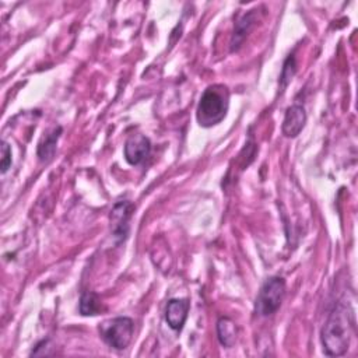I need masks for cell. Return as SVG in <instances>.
<instances>
[{
  "mask_svg": "<svg viewBox=\"0 0 358 358\" xmlns=\"http://www.w3.org/2000/svg\"><path fill=\"white\" fill-rule=\"evenodd\" d=\"M134 211V206L129 200L117 201L110 210V228L112 235L117 242H122L127 238L129 234V221Z\"/></svg>",
  "mask_w": 358,
  "mask_h": 358,
  "instance_id": "5b68a950",
  "label": "cell"
},
{
  "mask_svg": "<svg viewBox=\"0 0 358 358\" xmlns=\"http://www.w3.org/2000/svg\"><path fill=\"white\" fill-rule=\"evenodd\" d=\"M229 105V91L222 84L207 87L199 101L196 119L200 126L211 127L224 120Z\"/></svg>",
  "mask_w": 358,
  "mask_h": 358,
  "instance_id": "7a4b0ae2",
  "label": "cell"
},
{
  "mask_svg": "<svg viewBox=\"0 0 358 358\" xmlns=\"http://www.w3.org/2000/svg\"><path fill=\"white\" fill-rule=\"evenodd\" d=\"M256 10H250L249 13H246L245 15L241 17V20L235 24V29H234V35H232V41H231V50H236L242 41L245 39V36L248 35V32L252 29L255 21H256Z\"/></svg>",
  "mask_w": 358,
  "mask_h": 358,
  "instance_id": "9c48e42d",
  "label": "cell"
},
{
  "mask_svg": "<svg viewBox=\"0 0 358 358\" xmlns=\"http://www.w3.org/2000/svg\"><path fill=\"white\" fill-rule=\"evenodd\" d=\"M134 333V322L127 316H117L102 322L99 334L102 340L115 350H124L129 347Z\"/></svg>",
  "mask_w": 358,
  "mask_h": 358,
  "instance_id": "3957f363",
  "label": "cell"
},
{
  "mask_svg": "<svg viewBox=\"0 0 358 358\" xmlns=\"http://www.w3.org/2000/svg\"><path fill=\"white\" fill-rule=\"evenodd\" d=\"M101 310V301L94 292H84L80 298V313L84 316L98 315Z\"/></svg>",
  "mask_w": 358,
  "mask_h": 358,
  "instance_id": "7c38bea8",
  "label": "cell"
},
{
  "mask_svg": "<svg viewBox=\"0 0 358 358\" xmlns=\"http://www.w3.org/2000/svg\"><path fill=\"white\" fill-rule=\"evenodd\" d=\"M151 152V141L144 134H133L130 136L123 148L124 159L130 165L141 164Z\"/></svg>",
  "mask_w": 358,
  "mask_h": 358,
  "instance_id": "8992f818",
  "label": "cell"
},
{
  "mask_svg": "<svg viewBox=\"0 0 358 358\" xmlns=\"http://www.w3.org/2000/svg\"><path fill=\"white\" fill-rule=\"evenodd\" d=\"M285 295V281L278 275H273L264 281L256 298L255 310L260 316H270L277 312Z\"/></svg>",
  "mask_w": 358,
  "mask_h": 358,
  "instance_id": "277c9868",
  "label": "cell"
},
{
  "mask_svg": "<svg viewBox=\"0 0 358 358\" xmlns=\"http://www.w3.org/2000/svg\"><path fill=\"white\" fill-rule=\"evenodd\" d=\"M295 71H296L295 57H294V55H289V56L287 57V60L284 62V66H282V70H281V76H280L281 91H284V88L289 84V81L292 80Z\"/></svg>",
  "mask_w": 358,
  "mask_h": 358,
  "instance_id": "4fadbf2b",
  "label": "cell"
},
{
  "mask_svg": "<svg viewBox=\"0 0 358 358\" xmlns=\"http://www.w3.org/2000/svg\"><path fill=\"white\" fill-rule=\"evenodd\" d=\"M352 308L345 301H338L330 312L322 329L323 351L329 357H340L347 352L354 333Z\"/></svg>",
  "mask_w": 358,
  "mask_h": 358,
  "instance_id": "6da1fadb",
  "label": "cell"
},
{
  "mask_svg": "<svg viewBox=\"0 0 358 358\" xmlns=\"http://www.w3.org/2000/svg\"><path fill=\"white\" fill-rule=\"evenodd\" d=\"M306 123V112L302 105H291L285 110V116L281 124L282 134L288 138L296 137Z\"/></svg>",
  "mask_w": 358,
  "mask_h": 358,
  "instance_id": "52a82bcc",
  "label": "cell"
},
{
  "mask_svg": "<svg viewBox=\"0 0 358 358\" xmlns=\"http://www.w3.org/2000/svg\"><path fill=\"white\" fill-rule=\"evenodd\" d=\"M236 326L229 317H220L217 322V336L221 345L229 348L236 341Z\"/></svg>",
  "mask_w": 358,
  "mask_h": 358,
  "instance_id": "8fae6325",
  "label": "cell"
},
{
  "mask_svg": "<svg viewBox=\"0 0 358 358\" xmlns=\"http://www.w3.org/2000/svg\"><path fill=\"white\" fill-rule=\"evenodd\" d=\"M13 158H11V147L8 145L7 141H1V161H0V168L1 173H6L8 168L11 166Z\"/></svg>",
  "mask_w": 358,
  "mask_h": 358,
  "instance_id": "5bb4252c",
  "label": "cell"
},
{
  "mask_svg": "<svg viewBox=\"0 0 358 358\" xmlns=\"http://www.w3.org/2000/svg\"><path fill=\"white\" fill-rule=\"evenodd\" d=\"M189 308H190V305H189L187 299H179V298L169 299L166 303V309H165V320H166L168 326L176 331L182 330V327L187 319Z\"/></svg>",
  "mask_w": 358,
  "mask_h": 358,
  "instance_id": "ba28073f",
  "label": "cell"
},
{
  "mask_svg": "<svg viewBox=\"0 0 358 358\" xmlns=\"http://www.w3.org/2000/svg\"><path fill=\"white\" fill-rule=\"evenodd\" d=\"M60 133H62V127H56L52 130V133L46 134L42 141L39 143L38 145V158L39 161L42 162H48L50 161L53 157H55V152H56V144H57V140L60 137Z\"/></svg>",
  "mask_w": 358,
  "mask_h": 358,
  "instance_id": "30bf717a",
  "label": "cell"
}]
</instances>
